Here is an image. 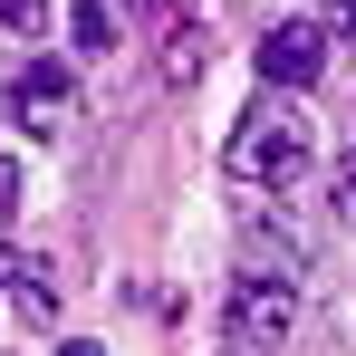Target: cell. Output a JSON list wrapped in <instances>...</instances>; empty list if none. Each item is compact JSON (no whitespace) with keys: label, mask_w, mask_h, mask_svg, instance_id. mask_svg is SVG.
<instances>
[{"label":"cell","mask_w":356,"mask_h":356,"mask_svg":"<svg viewBox=\"0 0 356 356\" xmlns=\"http://www.w3.org/2000/svg\"><path fill=\"white\" fill-rule=\"evenodd\" d=\"M222 164H232V183H298V164H308V116L298 106H280V97H260L250 116L232 125V145H222Z\"/></svg>","instance_id":"1"},{"label":"cell","mask_w":356,"mask_h":356,"mask_svg":"<svg viewBox=\"0 0 356 356\" xmlns=\"http://www.w3.org/2000/svg\"><path fill=\"white\" fill-rule=\"evenodd\" d=\"M289 318H298V289L270 280V270H241L232 298H222V337H232L241 356H270L280 337H289Z\"/></svg>","instance_id":"2"},{"label":"cell","mask_w":356,"mask_h":356,"mask_svg":"<svg viewBox=\"0 0 356 356\" xmlns=\"http://www.w3.org/2000/svg\"><path fill=\"white\" fill-rule=\"evenodd\" d=\"M10 125H19V135H67V125H77V77H67L58 58H29L10 77Z\"/></svg>","instance_id":"3"},{"label":"cell","mask_w":356,"mask_h":356,"mask_svg":"<svg viewBox=\"0 0 356 356\" xmlns=\"http://www.w3.org/2000/svg\"><path fill=\"white\" fill-rule=\"evenodd\" d=\"M318 67H327V29L318 19H280L260 39V87H318Z\"/></svg>","instance_id":"4"},{"label":"cell","mask_w":356,"mask_h":356,"mask_svg":"<svg viewBox=\"0 0 356 356\" xmlns=\"http://www.w3.org/2000/svg\"><path fill=\"white\" fill-rule=\"evenodd\" d=\"M241 270H270V280H308V241L280 232V222H241Z\"/></svg>","instance_id":"5"},{"label":"cell","mask_w":356,"mask_h":356,"mask_svg":"<svg viewBox=\"0 0 356 356\" xmlns=\"http://www.w3.org/2000/svg\"><path fill=\"white\" fill-rule=\"evenodd\" d=\"M10 308H19L29 327L58 318V280H49V260H19V270H10Z\"/></svg>","instance_id":"6"},{"label":"cell","mask_w":356,"mask_h":356,"mask_svg":"<svg viewBox=\"0 0 356 356\" xmlns=\"http://www.w3.org/2000/svg\"><path fill=\"white\" fill-rule=\"evenodd\" d=\"M67 39H77V58H116V10H106V0H77Z\"/></svg>","instance_id":"7"},{"label":"cell","mask_w":356,"mask_h":356,"mask_svg":"<svg viewBox=\"0 0 356 356\" xmlns=\"http://www.w3.org/2000/svg\"><path fill=\"white\" fill-rule=\"evenodd\" d=\"M164 77H174V87L202 77V29H183V19H174V39H164Z\"/></svg>","instance_id":"8"},{"label":"cell","mask_w":356,"mask_h":356,"mask_svg":"<svg viewBox=\"0 0 356 356\" xmlns=\"http://www.w3.org/2000/svg\"><path fill=\"white\" fill-rule=\"evenodd\" d=\"M49 10H58V0H0V19H10L19 39H39V29H49Z\"/></svg>","instance_id":"9"},{"label":"cell","mask_w":356,"mask_h":356,"mask_svg":"<svg viewBox=\"0 0 356 356\" xmlns=\"http://www.w3.org/2000/svg\"><path fill=\"white\" fill-rule=\"evenodd\" d=\"M337 222H356V145L337 154Z\"/></svg>","instance_id":"10"},{"label":"cell","mask_w":356,"mask_h":356,"mask_svg":"<svg viewBox=\"0 0 356 356\" xmlns=\"http://www.w3.org/2000/svg\"><path fill=\"white\" fill-rule=\"evenodd\" d=\"M10 222H19V174L0 164V232H10Z\"/></svg>","instance_id":"11"},{"label":"cell","mask_w":356,"mask_h":356,"mask_svg":"<svg viewBox=\"0 0 356 356\" xmlns=\"http://www.w3.org/2000/svg\"><path fill=\"white\" fill-rule=\"evenodd\" d=\"M337 29H347V39H356V0H337Z\"/></svg>","instance_id":"12"},{"label":"cell","mask_w":356,"mask_h":356,"mask_svg":"<svg viewBox=\"0 0 356 356\" xmlns=\"http://www.w3.org/2000/svg\"><path fill=\"white\" fill-rule=\"evenodd\" d=\"M58 356H106V347H87V337H67V347H58Z\"/></svg>","instance_id":"13"},{"label":"cell","mask_w":356,"mask_h":356,"mask_svg":"<svg viewBox=\"0 0 356 356\" xmlns=\"http://www.w3.org/2000/svg\"><path fill=\"white\" fill-rule=\"evenodd\" d=\"M135 10H154V19H174V0H135Z\"/></svg>","instance_id":"14"},{"label":"cell","mask_w":356,"mask_h":356,"mask_svg":"<svg viewBox=\"0 0 356 356\" xmlns=\"http://www.w3.org/2000/svg\"><path fill=\"white\" fill-rule=\"evenodd\" d=\"M232 356H241V347H232Z\"/></svg>","instance_id":"15"}]
</instances>
